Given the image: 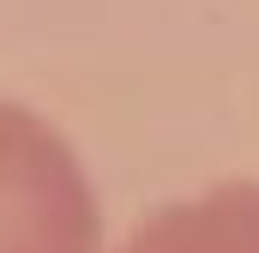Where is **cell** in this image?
<instances>
[{
  "instance_id": "6da1fadb",
  "label": "cell",
  "mask_w": 259,
  "mask_h": 253,
  "mask_svg": "<svg viewBox=\"0 0 259 253\" xmlns=\"http://www.w3.org/2000/svg\"><path fill=\"white\" fill-rule=\"evenodd\" d=\"M0 253H109L72 139L12 97H0Z\"/></svg>"
},
{
  "instance_id": "7a4b0ae2",
  "label": "cell",
  "mask_w": 259,
  "mask_h": 253,
  "mask_svg": "<svg viewBox=\"0 0 259 253\" xmlns=\"http://www.w3.org/2000/svg\"><path fill=\"white\" fill-rule=\"evenodd\" d=\"M109 253H259V181H217L145 211Z\"/></svg>"
}]
</instances>
